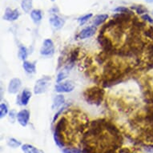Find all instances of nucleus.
Returning <instances> with one entry per match:
<instances>
[{
    "label": "nucleus",
    "mask_w": 153,
    "mask_h": 153,
    "mask_svg": "<svg viewBox=\"0 0 153 153\" xmlns=\"http://www.w3.org/2000/svg\"><path fill=\"white\" fill-rule=\"evenodd\" d=\"M103 95H104V91L98 88H89L87 89V91L84 92V97L87 102L93 104H100L101 101L103 100Z\"/></svg>",
    "instance_id": "f257e3e1"
},
{
    "label": "nucleus",
    "mask_w": 153,
    "mask_h": 153,
    "mask_svg": "<svg viewBox=\"0 0 153 153\" xmlns=\"http://www.w3.org/2000/svg\"><path fill=\"white\" fill-rule=\"evenodd\" d=\"M51 78L50 77H43L36 81L35 88H34V93L35 95H40L46 92L48 87L50 85Z\"/></svg>",
    "instance_id": "f03ea898"
},
{
    "label": "nucleus",
    "mask_w": 153,
    "mask_h": 153,
    "mask_svg": "<svg viewBox=\"0 0 153 153\" xmlns=\"http://www.w3.org/2000/svg\"><path fill=\"white\" fill-rule=\"evenodd\" d=\"M54 53H55L54 43L50 39H47L43 41V46L40 49V54L43 56H51Z\"/></svg>",
    "instance_id": "7ed1b4c3"
},
{
    "label": "nucleus",
    "mask_w": 153,
    "mask_h": 153,
    "mask_svg": "<svg viewBox=\"0 0 153 153\" xmlns=\"http://www.w3.org/2000/svg\"><path fill=\"white\" fill-rule=\"evenodd\" d=\"M75 88V83L72 81L68 80L63 83H59V84L55 85V91L59 93H69L71 92Z\"/></svg>",
    "instance_id": "20e7f679"
},
{
    "label": "nucleus",
    "mask_w": 153,
    "mask_h": 153,
    "mask_svg": "<svg viewBox=\"0 0 153 153\" xmlns=\"http://www.w3.org/2000/svg\"><path fill=\"white\" fill-rule=\"evenodd\" d=\"M17 120L19 123L22 127H26L27 126L30 120V111L27 109L21 110L19 112L17 113Z\"/></svg>",
    "instance_id": "39448f33"
},
{
    "label": "nucleus",
    "mask_w": 153,
    "mask_h": 153,
    "mask_svg": "<svg viewBox=\"0 0 153 153\" xmlns=\"http://www.w3.org/2000/svg\"><path fill=\"white\" fill-rule=\"evenodd\" d=\"M19 15H20V13L18 9H10V7H7L6 9L3 18L4 20L13 22V21L17 20Z\"/></svg>",
    "instance_id": "423d86ee"
},
{
    "label": "nucleus",
    "mask_w": 153,
    "mask_h": 153,
    "mask_svg": "<svg viewBox=\"0 0 153 153\" xmlns=\"http://www.w3.org/2000/svg\"><path fill=\"white\" fill-rule=\"evenodd\" d=\"M49 23L53 27L56 29V30H59L63 27L64 23H65V20L62 19L61 17L58 16L56 15H51L49 19Z\"/></svg>",
    "instance_id": "0eeeda50"
},
{
    "label": "nucleus",
    "mask_w": 153,
    "mask_h": 153,
    "mask_svg": "<svg viewBox=\"0 0 153 153\" xmlns=\"http://www.w3.org/2000/svg\"><path fill=\"white\" fill-rule=\"evenodd\" d=\"M21 87H22V82L19 79H12L8 85V92L10 94H16L20 90Z\"/></svg>",
    "instance_id": "6e6552de"
},
{
    "label": "nucleus",
    "mask_w": 153,
    "mask_h": 153,
    "mask_svg": "<svg viewBox=\"0 0 153 153\" xmlns=\"http://www.w3.org/2000/svg\"><path fill=\"white\" fill-rule=\"evenodd\" d=\"M95 32H96V27L95 26H91V27H88L81 30L78 35V37L80 39H85L93 36Z\"/></svg>",
    "instance_id": "1a4fd4ad"
},
{
    "label": "nucleus",
    "mask_w": 153,
    "mask_h": 153,
    "mask_svg": "<svg viewBox=\"0 0 153 153\" xmlns=\"http://www.w3.org/2000/svg\"><path fill=\"white\" fill-rule=\"evenodd\" d=\"M64 103H65V98H64V96L63 95H57L54 98L51 108H52L53 110H57L59 108H60L61 106L63 105Z\"/></svg>",
    "instance_id": "9d476101"
},
{
    "label": "nucleus",
    "mask_w": 153,
    "mask_h": 153,
    "mask_svg": "<svg viewBox=\"0 0 153 153\" xmlns=\"http://www.w3.org/2000/svg\"><path fill=\"white\" fill-rule=\"evenodd\" d=\"M30 97H31V92L28 89H24L23 92L20 95V99H19V104L21 105H27L30 100Z\"/></svg>",
    "instance_id": "9b49d317"
},
{
    "label": "nucleus",
    "mask_w": 153,
    "mask_h": 153,
    "mask_svg": "<svg viewBox=\"0 0 153 153\" xmlns=\"http://www.w3.org/2000/svg\"><path fill=\"white\" fill-rule=\"evenodd\" d=\"M21 148L24 153H44L43 150L39 149V148H35V146L27 144V143L23 144L21 146Z\"/></svg>",
    "instance_id": "f8f14e48"
},
{
    "label": "nucleus",
    "mask_w": 153,
    "mask_h": 153,
    "mask_svg": "<svg viewBox=\"0 0 153 153\" xmlns=\"http://www.w3.org/2000/svg\"><path fill=\"white\" fill-rule=\"evenodd\" d=\"M30 18H31V19L35 24L39 23L42 20V18H43L42 11L40 10H39V9L32 10L30 11Z\"/></svg>",
    "instance_id": "ddd939ff"
},
{
    "label": "nucleus",
    "mask_w": 153,
    "mask_h": 153,
    "mask_svg": "<svg viewBox=\"0 0 153 153\" xmlns=\"http://www.w3.org/2000/svg\"><path fill=\"white\" fill-rule=\"evenodd\" d=\"M23 68L25 70V71L28 74H34L36 71V68H35V63H30L28 61H23Z\"/></svg>",
    "instance_id": "4468645a"
},
{
    "label": "nucleus",
    "mask_w": 153,
    "mask_h": 153,
    "mask_svg": "<svg viewBox=\"0 0 153 153\" xmlns=\"http://www.w3.org/2000/svg\"><path fill=\"white\" fill-rule=\"evenodd\" d=\"M108 19V15L106 14H101V15H96L95 19H93V24L95 27H98Z\"/></svg>",
    "instance_id": "2eb2a0df"
},
{
    "label": "nucleus",
    "mask_w": 153,
    "mask_h": 153,
    "mask_svg": "<svg viewBox=\"0 0 153 153\" xmlns=\"http://www.w3.org/2000/svg\"><path fill=\"white\" fill-rule=\"evenodd\" d=\"M32 0H22L21 2V8L25 13H29L32 9Z\"/></svg>",
    "instance_id": "dca6fc26"
},
{
    "label": "nucleus",
    "mask_w": 153,
    "mask_h": 153,
    "mask_svg": "<svg viewBox=\"0 0 153 153\" xmlns=\"http://www.w3.org/2000/svg\"><path fill=\"white\" fill-rule=\"evenodd\" d=\"M71 68H69V67H66L63 70H62L60 71V72L59 73L58 75H57V79H56V81H57V83H60V82H62L63 80H64L65 79H67V77H68V73H69V71H70Z\"/></svg>",
    "instance_id": "f3484780"
},
{
    "label": "nucleus",
    "mask_w": 153,
    "mask_h": 153,
    "mask_svg": "<svg viewBox=\"0 0 153 153\" xmlns=\"http://www.w3.org/2000/svg\"><path fill=\"white\" fill-rule=\"evenodd\" d=\"M19 57L21 60L25 61V59L27 57V50L24 46H20L19 50Z\"/></svg>",
    "instance_id": "a211bd4d"
},
{
    "label": "nucleus",
    "mask_w": 153,
    "mask_h": 153,
    "mask_svg": "<svg viewBox=\"0 0 153 153\" xmlns=\"http://www.w3.org/2000/svg\"><path fill=\"white\" fill-rule=\"evenodd\" d=\"M7 145L12 148H19V146H22L20 141L15 140V138H9L7 140Z\"/></svg>",
    "instance_id": "6ab92c4d"
},
{
    "label": "nucleus",
    "mask_w": 153,
    "mask_h": 153,
    "mask_svg": "<svg viewBox=\"0 0 153 153\" xmlns=\"http://www.w3.org/2000/svg\"><path fill=\"white\" fill-rule=\"evenodd\" d=\"M8 113V108L7 104L5 103H1L0 105V117L1 119H3V117H5Z\"/></svg>",
    "instance_id": "aec40b11"
},
{
    "label": "nucleus",
    "mask_w": 153,
    "mask_h": 153,
    "mask_svg": "<svg viewBox=\"0 0 153 153\" xmlns=\"http://www.w3.org/2000/svg\"><path fill=\"white\" fill-rule=\"evenodd\" d=\"M63 153H83V150L78 148H63Z\"/></svg>",
    "instance_id": "412c9836"
},
{
    "label": "nucleus",
    "mask_w": 153,
    "mask_h": 153,
    "mask_svg": "<svg viewBox=\"0 0 153 153\" xmlns=\"http://www.w3.org/2000/svg\"><path fill=\"white\" fill-rule=\"evenodd\" d=\"M91 17H92V14H87V15H83L82 17L79 18L78 21L79 22V23H80V25L82 26L83 25L84 23H87Z\"/></svg>",
    "instance_id": "4be33fe9"
},
{
    "label": "nucleus",
    "mask_w": 153,
    "mask_h": 153,
    "mask_svg": "<svg viewBox=\"0 0 153 153\" xmlns=\"http://www.w3.org/2000/svg\"><path fill=\"white\" fill-rule=\"evenodd\" d=\"M114 11H116L117 13H123V14H131V13H132L131 11L128 7H117L116 9H114Z\"/></svg>",
    "instance_id": "5701e85b"
},
{
    "label": "nucleus",
    "mask_w": 153,
    "mask_h": 153,
    "mask_svg": "<svg viewBox=\"0 0 153 153\" xmlns=\"http://www.w3.org/2000/svg\"><path fill=\"white\" fill-rule=\"evenodd\" d=\"M67 107H68V105H67V104H63V107H61V108H59V110L57 112L55 113V116H54V118H53V122H52L53 123H55V120L58 119L59 116H60L63 111H65V109H67Z\"/></svg>",
    "instance_id": "b1692460"
},
{
    "label": "nucleus",
    "mask_w": 153,
    "mask_h": 153,
    "mask_svg": "<svg viewBox=\"0 0 153 153\" xmlns=\"http://www.w3.org/2000/svg\"><path fill=\"white\" fill-rule=\"evenodd\" d=\"M131 8H134V9L136 10V13L139 14V15H142V14H143V13L145 14V13L147 12V9H146V8L142 5H139L137 6V7H135V6L133 7L132 6Z\"/></svg>",
    "instance_id": "393cba45"
},
{
    "label": "nucleus",
    "mask_w": 153,
    "mask_h": 153,
    "mask_svg": "<svg viewBox=\"0 0 153 153\" xmlns=\"http://www.w3.org/2000/svg\"><path fill=\"white\" fill-rule=\"evenodd\" d=\"M141 19H142L143 20L147 21V22H148V23H151V24H153V19L148 14H146L145 13V14L142 15H141Z\"/></svg>",
    "instance_id": "a878e982"
},
{
    "label": "nucleus",
    "mask_w": 153,
    "mask_h": 153,
    "mask_svg": "<svg viewBox=\"0 0 153 153\" xmlns=\"http://www.w3.org/2000/svg\"><path fill=\"white\" fill-rule=\"evenodd\" d=\"M15 118H17V114H16L15 110H12L11 111H10V113H9V119H10V120L11 121L12 123H14Z\"/></svg>",
    "instance_id": "bb28decb"
},
{
    "label": "nucleus",
    "mask_w": 153,
    "mask_h": 153,
    "mask_svg": "<svg viewBox=\"0 0 153 153\" xmlns=\"http://www.w3.org/2000/svg\"><path fill=\"white\" fill-rule=\"evenodd\" d=\"M145 1L148 3H153V0H145Z\"/></svg>",
    "instance_id": "cd10ccee"
},
{
    "label": "nucleus",
    "mask_w": 153,
    "mask_h": 153,
    "mask_svg": "<svg viewBox=\"0 0 153 153\" xmlns=\"http://www.w3.org/2000/svg\"><path fill=\"white\" fill-rule=\"evenodd\" d=\"M50 1H51V2H55V0H50Z\"/></svg>",
    "instance_id": "c85d7f7f"
}]
</instances>
